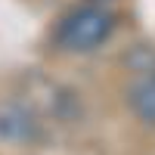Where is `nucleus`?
I'll list each match as a JSON object with an SVG mask.
<instances>
[{
    "mask_svg": "<svg viewBox=\"0 0 155 155\" xmlns=\"http://www.w3.org/2000/svg\"><path fill=\"white\" fill-rule=\"evenodd\" d=\"M115 28V16L102 6H78L56 28V41L68 53H90L96 50Z\"/></svg>",
    "mask_w": 155,
    "mask_h": 155,
    "instance_id": "1",
    "label": "nucleus"
},
{
    "mask_svg": "<svg viewBox=\"0 0 155 155\" xmlns=\"http://www.w3.org/2000/svg\"><path fill=\"white\" fill-rule=\"evenodd\" d=\"M127 99H130V109L137 112V118L155 127V71L137 74L127 90Z\"/></svg>",
    "mask_w": 155,
    "mask_h": 155,
    "instance_id": "2",
    "label": "nucleus"
},
{
    "mask_svg": "<svg viewBox=\"0 0 155 155\" xmlns=\"http://www.w3.org/2000/svg\"><path fill=\"white\" fill-rule=\"evenodd\" d=\"M31 134V121L19 106H3L0 112V137L3 140H25Z\"/></svg>",
    "mask_w": 155,
    "mask_h": 155,
    "instance_id": "3",
    "label": "nucleus"
}]
</instances>
